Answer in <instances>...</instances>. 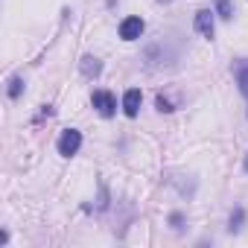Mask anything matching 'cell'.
Instances as JSON below:
<instances>
[{
  "label": "cell",
  "instance_id": "obj_1",
  "mask_svg": "<svg viewBox=\"0 0 248 248\" xmlns=\"http://www.w3.org/2000/svg\"><path fill=\"white\" fill-rule=\"evenodd\" d=\"M79 146H82V135H79L76 129H67V132H62V138H59V152H62L64 158L76 155V152H79Z\"/></svg>",
  "mask_w": 248,
  "mask_h": 248
},
{
  "label": "cell",
  "instance_id": "obj_2",
  "mask_svg": "<svg viewBox=\"0 0 248 248\" xmlns=\"http://www.w3.org/2000/svg\"><path fill=\"white\" fill-rule=\"evenodd\" d=\"M93 108L102 114V117H111L117 111V99L111 91H93Z\"/></svg>",
  "mask_w": 248,
  "mask_h": 248
},
{
  "label": "cell",
  "instance_id": "obj_3",
  "mask_svg": "<svg viewBox=\"0 0 248 248\" xmlns=\"http://www.w3.org/2000/svg\"><path fill=\"white\" fill-rule=\"evenodd\" d=\"M143 30H146V24L140 18H126V21L120 24V38L123 41H135V38L143 35Z\"/></svg>",
  "mask_w": 248,
  "mask_h": 248
},
{
  "label": "cell",
  "instance_id": "obj_4",
  "mask_svg": "<svg viewBox=\"0 0 248 248\" xmlns=\"http://www.w3.org/2000/svg\"><path fill=\"white\" fill-rule=\"evenodd\" d=\"M140 99H143V93H140L138 88H129V91H126V96H123V111H126V117H138Z\"/></svg>",
  "mask_w": 248,
  "mask_h": 248
},
{
  "label": "cell",
  "instance_id": "obj_5",
  "mask_svg": "<svg viewBox=\"0 0 248 248\" xmlns=\"http://www.w3.org/2000/svg\"><path fill=\"white\" fill-rule=\"evenodd\" d=\"M196 30H199L204 38H213V12H210V9L196 12Z\"/></svg>",
  "mask_w": 248,
  "mask_h": 248
},
{
  "label": "cell",
  "instance_id": "obj_6",
  "mask_svg": "<svg viewBox=\"0 0 248 248\" xmlns=\"http://www.w3.org/2000/svg\"><path fill=\"white\" fill-rule=\"evenodd\" d=\"M99 70H102L99 59H93V56H85V59H82V73H85V76H99Z\"/></svg>",
  "mask_w": 248,
  "mask_h": 248
},
{
  "label": "cell",
  "instance_id": "obj_7",
  "mask_svg": "<svg viewBox=\"0 0 248 248\" xmlns=\"http://www.w3.org/2000/svg\"><path fill=\"white\" fill-rule=\"evenodd\" d=\"M216 12L222 18H231L233 15V6H231V0H216Z\"/></svg>",
  "mask_w": 248,
  "mask_h": 248
},
{
  "label": "cell",
  "instance_id": "obj_8",
  "mask_svg": "<svg viewBox=\"0 0 248 248\" xmlns=\"http://www.w3.org/2000/svg\"><path fill=\"white\" fill-rule=\"evenodd\" d=\"M21 91H24V82L15 76V79L9 82V96H12V99H18V96H21Z\"/></svg>",
  "mask_w": 248,
  "mask_h": 248
},
{
  "label": "cell",
  "instance_id": "obj_9",
  "mask_svg": "<svg viewBox=\"0 0 248 248\" xmlns=\"http://www.w3.org/2000/svg\"><path fill=\"white\" fill-rule=\"evenodd\" d=\"M236 82H239V91L248 96V67H242V70L236 73Z\"/></svg>",
  "mask_w": 248,
  "mask_h": 248
},
{
  "label": "cell",
  "instance_id": "obj_10",
  "mask_svg": "<svg viewBox=\"0 0 248 248\" xmlns=\"http://www.w3.org/2000/svg\"><path fill=\"white\" fill-rule=\"evenodd\" d=\"M242 219H245V213H242V210H236V213L231 216V231H239V228H242Z\"/></svg>",
  "mask_w": 248,
  "mask_h": 248
},
{
  "label": "cell",
  "instance_id": "obj_11",
  "mask_svg": "<svg viewBox=\"0 0 248 248\" xmlns=\"http://www.w3.org/2000/svg\"><path fill=\"white\" fill-rule=\"evenodd\" d=\"M155 102H158V108H161V111H172V105H170V102H167V99H164V96H158V99H155Z\"/></svg>",
  "mask_w": 248,
  "mask_h": 248
},
{
  "label": "cell",
  "instance_id": "obj_12",
  "mask_svg": "<svg viewBox=\"0 0 248 248\" xmlns=\"http://www.w3.org/2000/svg\"><path fill=\"white\" fill-rule=\"evenodd\" d=\"M245 172H248V155H245Z\"/></svg>",
  "mask_w": 248,
  "mask_h": 248
}]
</instances>
